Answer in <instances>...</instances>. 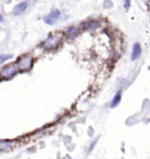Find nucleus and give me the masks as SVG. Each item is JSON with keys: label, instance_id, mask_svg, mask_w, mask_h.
<instances>
[{"label": "nucleus", "instance_id": "1", "mask_svg": "<svg viewBox=\"0 0 150 159\" xmlns=\"http://www.w3.org/2000/svg\"><path fill=\"white\" fill-rule=\"evenodd\" d=\"M62 41V35L61 33H54V35H50L47 38L44 42L42 43V48L47 51L55 50L59 45L61 44Z\"/></svg>", "mask_w": 150, "mask_h": 159}, {"label": "nucleus", "instance_id": "2", "mask_svg": "<svg viewBox=\"0 0 150 159\" xmlns=\"http://www.w3.org/2000/svg\"><path fill=\"white\" fill-rule=\"evenodd\" d=\"M16 65L19 72H26L31 70L33 65V58L30 54H23L16 61Z\"/></svg>", "mask_w": 150, "mask_h": 159}, {"label": "nucleus", "instance_id": "3", "mask_svg": "<svg viewBox=\"0 0 150 159\" xmlns=\"http://www.w3.org/2000/svg\"><path fill=\"white\" fill-rule=\"evenodd\" d=\"M18 72H19V70H18V67H17L16 63L8 64V65L3 66L2 69L0 70V79L10 80V79H12Z\"/></svg>", "mask_w": 150, "mask_h": 159}, {"label": "nucleus", "instance_id": "4", "mask_svg": "<svg viewBox=\"0 0 150 159\" xmlns=\"http://www.w3.org/2000/svg\"><path fill=\"white\" fill-rule=\"evenodd\" d=\"M60 16H61V11L60 10H53L51 11L47 16L44 17V22L47 24H50V26H53V24H55L58 22V20L60 19Z\"/></svg>", "mask_w": 150, "mask_h": 159}, {"label": "nucleus", "instance_id": "5", "mask_svg": "<svg viewBox=\"0 0 150 159\" xmlns=\"http://www.w3.org/2000/svg\"><path fill=\"white\" fill-rule=\"evenodd\" d=\"M79 32H81V30H79V26H70L69 29L65 31V35L69 39H74L77 35H79Z\"/></svg>", "mask_w": 150, "mask_h": 159}, {"label": "nucleus", "instance_id": "6", "mask_svg": "<svg viewBox=\"0 0 150 159\" xmlns=\"http://www.w3.org/2000/svg\"><path fill=\"white\" fill-rule=\"evenodd\" d=\"M26 8H28V2H26V1H23V2H20L18 3V5L13 8V14L14 16H19V14H21V13H23L24 11L26 10Z\"/></svg>", "mask_w": 150, "mask_h": 159}, {"label": "nucleus", "instance_id": "7", "mask_svg": "<svg viewBox=\"0 0 150 159\" xmlns=\"http://www.w3.org/2000/svg\"><path fill=\"white\" fill-rule=\"evenodd\" d=\"M140 55H141V47H140L139 43H135L134 47H132V61H136Z\"/></svg>", "mask_w": 150, "mask_h": 159}, {"label": "nucleus", "instance_id": "8", "mask_svg": "<svg viewBox=\"0 0 150 159\" xmlns=\"http://www.w3.org/2000/svg\"><path fill=\"white\" fill-rule=\"evenodd\" d=\"M99 26V21L97 20H88L83 23V28L86 30H94Z\"/></svg>", "mask_w": 150, "mask_h": 159}, {"label": "nucleus", "instance_id": "9", "mask_svg": "<svg viewBox=\"0 0 150 159\" xmlns=\"http://www.w3.org/2000/svg\"><path fill=\"white\" fill-rule=\"evenodd\" d=\"M120 101H121V91H118V92L115 94V96L113 97V101H111V107H113V108L116 107V106L120 103Z\"/></svg>", "mask_w": 150, "mask_h": 159}, {"label": "nucleus", "instance_id": "10", "mask_svg": "<svg viewBox=\"0 0 150 159\" xmlns=\"http://www.w3.org/2000/svg\"><path fill=\"white\" fill-rule=\"evenodd\" d=\"M12 141H0V150H9L12 147Z\"/></svg>", "mask_w": 150, "mask_h": 159}, {"label": "nucleus", "instance_id": "11", "mask_svg": "<svg viewBox=\"0 0 150 159\" xmlns=\"http://www.w3.org/2000/svg\"><path fill=\"white\" fill-rule=\"evenodd\" d=\"M9 59H11L10 54H0V64L6 62L7 60H9Z\"/></svg>", "mask_w": 150, "mask_h": 159}, {"label": "nucleus", "instance_id": "12", "mask_svg": "<svg viewBox=\"0 0 150 159\" xmlns=\"http://www.w3.org/2000/svg\"><path fill=\"white\" fill-rule=\"evenodd\" d=\"M129 5H130L129 1H125V7H126V9H129Z\"/></svg>", "mask_w": 150, "mask_h": 159}, {"label": "nucleus", "instance_id": "13", "mask_svg": "<svg viewBox=\"0 0 150 159\" xmlns=\"http://www.w3.org/2000/svg\"><path fill=\"white\" fill-rule=\"evenodd\" d=\"M2 21H3V17L0 14V22H2Z\"/></svg>", "mask_w": 150, "mask_h": 159}]
</instances>
